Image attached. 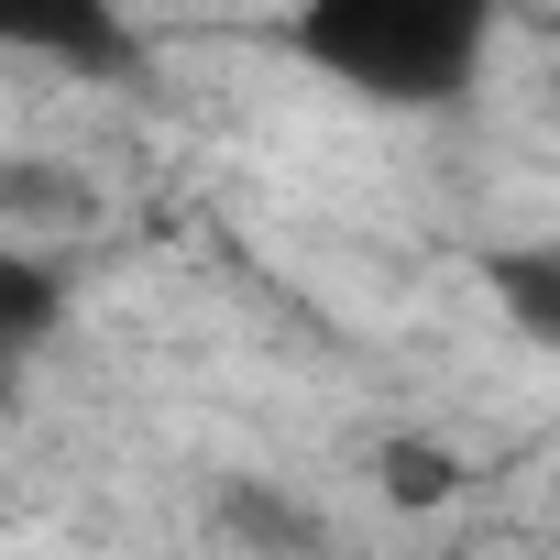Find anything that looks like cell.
Instances as JSON below:
<instances>
[{
	"instance_id": "obj_5",
	"label": "cell",
	"mask_w": 560,
	"mask_h": 560,
	"mask_svg": "<svg viewBox=\"0 0 560 560\" xmlns=\"http://www.w3.org/2000/svg\"><path fill=\"white\" fill-rule=\"evenodd\" d=\"M220 516H242V538H253V549H275V560L298 549V527H287V505H275V494H253V483H231V494H220Z\"/></svg>"
},
{
	"instance_id": "obj_4",
	"label": "cell",
	"mask_w": 560,
	"mask_h": 560,
	"mask_svg": "<svg viewBox=\"0 0 560 560\" xmlns=\"http://www.w3.org/2000/svg\"><path fill=\"white\" fill-rule=\"evenodd\" d=\"M374 472H385L396 505H440V494H451V451H429V440H385Z\"/></svg>"
},
{
	"instance_id": "obj_3",
	"label": "cell",
	"mask_w": 560,
	"mask_h": 560,
	"mask_svg": "<svg viewBox=\"0 0 560 560\" xmlns=\"http://www.w3.org/2000/svg\"><path fill=\"white\" fill-rule=\"evenodd\" d=\"M56 330V275L45 264H0V396H12V374H23V352Z\"/></svg>"
},
{
	"instance_id": "obj_1",
	"label": "cell",
	"mask_w": 560,
	"mask_h": 560,
	"mask_svg": "<svg viewBox=\"0 0 560 560\" xmlns=\"http://www.w3.org/2000/svg\"><path fill=\"white\" fill-rule=\"evenodd\" d=\"M298 56L363 100L440 110L483 67V12L472 0H319V12H298Z\"/></svg>"
},
{
	"instance_id": "obj_2",
	"label": "cell",
	"mask_w": 560,
	"mask_h": 560,
	"mask_svg": "<svg viewBox=\"0 0 560 560\" xmlns=\"http://www.w3.org/2000/svg\"><path fill=\"white\" fill-rule=\"evenodd\" d=\"M483 275H494V298H505V319H516V330H527L538 352H560V253L516 242V253H494Z\"/></svg>"
}]
</instances>
